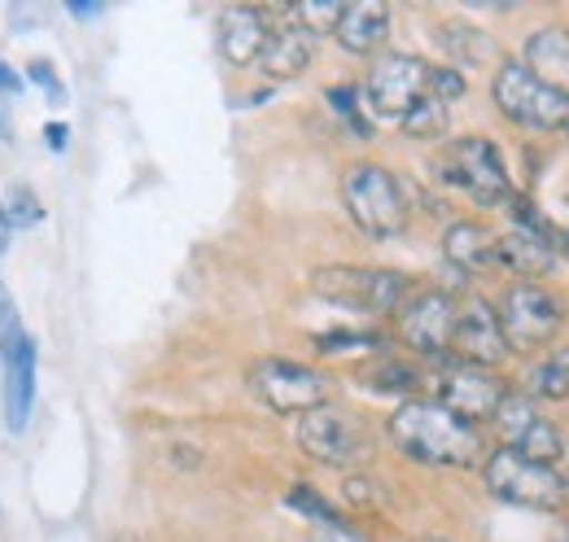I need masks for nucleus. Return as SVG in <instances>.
<instances>
[{"instance_id": "1", "label": "nucleus", "mask_w": 569, "mask_h": 542, "mask_svg": "<svg viewBox=\"0 0 569 542\" xmlns=\"http://www.w3.org/2000/svg\"><path fill=\"white\" fill-rule=\"evenodd\" d=\"M386 433H390L395 451L421 469H482V460L491 451L482 429L465 424L460 415H451L433 399L399 403L395 415L386 420Z\"/></svg>"}, {"instance_id": "2", "label": "nucleus", "mask_w": 569, "mask_h": 542, "mask_svg": "<svg viewBox=\"0 0 569 542\" xmlns=\"http://www.w3.org/2000/svg\"><path fill=\"white\" fill-rule=\"evenodd\" d=\"M342 202H347L351 223L372 241H395L412 223L408 184L381 162H351L342 171Z\"/></svg>"}, {"instance_id": "3", "label": "nucleus", "mask_w": 569, "mask_h": 542, "mask_svg": "<svg viewBox=\"0 0 569 542\" xmlns=\"http://www.w3.org/2000/svg\"><path fill=\"white\" fill-rule=\"evenodd\" d=\"M499 329L508 341V354H539L548 345H557L569 324V302L548 289V284H530V280H512L496 302Z\"/></svg>"}, {"instance_id": "4", "label": "nucleus", "mask_w": 569, "mask_h": 542, "mask_svg": "<svg viewBox=\"0 0 569 542\" xmlns=\"http://www.w3.org/2000/svg\"><path fill=\"white\" fill-rule=\"evenodd\" d=\"M491 106H496L499 119L512 123L517 132H569V92L543 83L539 74H530L517 58L499 62L496 79H491Z\"/></svg>"}, {"instance_id": "5", "label": "nucleus", "mask_w": 569, "mask_h": 542, "mask_svg": "<svg viewBox=\"0 0 569 542\" xmlns=\"http://www.w3.org/2000/svg\"><path fill=\"white\" fill-rule=\"evenodd\" d=\"M433 171H438V180L447 189L465 193L482 210L508 205V198L517 193L512 175H508V162H503V153H499V144L491 136H456V140H447V149L438 153Z\"/></svg>"}, {"instance_id": "6", "label": "nucleus", "mask_w": 569, "mask_h": 542, "mask_svg": "<svg viewBox=\"0 0 569 542\" xmlns=\"http://www.w3.org/2000/svg\"><path fill=\"white\" fill-rule=\"evenodd\" d=\"M482 485L508 508H526V512H548L561 516L569 512V476L561 469L535 464L517 451L491 446L482 460Z\"/></svg>"}, {"instance_id": "7", "label": "nucleus", "mask_w": 569, "mask_h": 542, "mask_svg": "<svg viewBox=\"0 0 569 542\" xmlns=\"http://www.w3.org/2000/svg\"><path fill=\"white\" fill-rule=\"evenodd\" d=\"M412 275L395 268H359V263H333L311 271V293L347 307L359 315H395L412 298Z\"/></svg>"}, {"instance_id": "8", "label": "nucleus", "mask_w": 569, "mask_h": 542, "mask_svg": "<svg viewBox=\"0 0 569 542\" xmlns=\"http://www.w3.org/2000/svg\"><path fill=\"white\" fill-rule=\"evenodd\" d=\"M246 381H250V394L277 415H307L316 406L333 403V377L298 359H277V354L254 359Z\"/></svg>"}, {"instance_id": "9", "label": "nucleus", "mask_w": 569, "mask_h": 542, "mask_svg": "<svg viewBox=\"0 0 569 542\" xmlns=\"http://www.w3.org/2000/svg\"><path fill=\"white\" fill-rule=\"evenodd\" d=\"M293 438H298L307 460H316L325 469H342V473L368 464V455H372V438L359 424V415H351V411H342V406L333 403L298 415Z\"/></svg>"}, {"instance_id": "10", "label": "nucleus", "mask_w": 569, "mask_h": 542, "mask_svg": "<svg viewBox=\"0 0 569 542\" xmlns=\"http://www.w3.org/2000/svg\"><path fill=\"white\" fill-rule=\"evenodd\" d=\"M491 429H496V438H499L496 446L517 451V455H526V460H535V464L561 469V460L569 455V442H566V433H561V424L548 420L543 406L535 403V399H526L517 385H512V394L499 403Z\"/></svg>"}, {"instance_id": "11", "label": "nucleus", "mask_w": 569, "mask_h": 542, "mask_svg": "<svg viewBox=\"0 0 569 542\" xmlns=\"http://www.w3.org/2000/svg\"><path fill=\"white\" fill-rule=\"evenodd\" d=\"M456 311L460 298L451 289H412V298L395 311V333L417 354V359H451V338H456Z\"/></svg>"}, {"instance_id": "12", "label": "nucleus", "mask_w": 569, "mask_h": 542, "mask_svg": "<svg viewBox=\"0 0 569 542\" xmlns=\"http://www.w3.org/2000/svg\"><path fill=\"white\" fill-rule=\"evenodd\" d=\"M421 97H429V62L417 53H381L363 79V110L372 119H403Z\"/></svg>"}, {"instance_id": "13", "label": "nucleus", "mask_w": 569, "mask_h": 542, "mask_svg": "<svg viewBox=\"0 0 569 542\" xmlns=\"http://www.w3.org/2000/svg\"><path fill=\"white\" fill-rule=\"evenodd\" d=\"M512 394V381H503L491 368H473V363H438V385H433V403H442L451 415H460L465 424L482 429L496 420L499 403Z\"/></svg>"}, {"instance_id": "14", "label": "nucleus", "mask_w": 569, "mask_h": 542, "mask_svg": "<svg viewBox=\"0 0 569 542\" xmlns=\"http://www.w3.org/2000/svg\"><path fill=\"white\" fill-rule=\"evenodd\" d=\"M503 359H512V354H508V341H503V329H499L496 302H487L482 293H465L460 311H456L451 363H473V368L499 372Z\"/></svg>"}, {"instance_id": "15", "label": "nucleus", "mask_w": 569, "mask_h": 542, "mask_svg": "<svg viewBox=\"0 0 569 542\" xmlns=\"http://www.w3.org/2000/svg\"><path fill=\"white\" fill-rule=\"evenodd\" d=\"M272 9H259V4H232L219 13V53L228 67H254L268 36H272Z\"/></svg>"}, {"instance_id": "16", "label": "nucleus", "mask_w": 569, "mask_h": 542, "mask_svg": "<svg viewBox=\"0 0 569 542\" xmlns=\"http://www.w3.org/2000/svg\"><path fill=\"white\" fill-rule=\"evenodd\" d=\"M496 237L487 223H478V219H456V223H447V232H442V259H447V268L456 271V275H482V271H496Z\"/></svg>"}, {"instance_id": "17", "label": "nucleus", "mask_w": 569, "mask_h": 542, "mask_svg": "<svg viewBox=\"0 0 569 542\" xmlns=\"http://www.w3.org/2000/svg\"><path fill=\"white\" fill-rule=\"evenodd\" d=\"M333 40L351 58L381 53V44L390 40V4H381V0H356V4H347L342 18H338V27H333Z\"/></svg>"}, {"instance_id": "18", "label": "nucleus", "mask_w": 569, "mask_h": 542, "mask_svg": "<svg viewBox=\"0 0 569 542\" xmlns=\"http://www.w3.org/2000/svg\"><path fill=\"white\" fill-rule=\"evenodd\" d=\"M311 62H316V36H307L293 22H277L254 67H259L263 79H272V83H289V79L307 74Z\"/></svg>"}, {"instance_id": "19", "label": "nucleus", "mask_w": 569, "mask_h": 542, "mask_svg": "<svg viewBox=\"0 0 569 542\" xmlns=\"http://www.w3.org/2000/svg\"><path fill=\"white\" fill-rule=\"evenodd\" d=\"M0 363H4V424L22 433L36 403V341L22 338L9 354H0Z\"/></svg>"}, {"instance_id": "20", "label": "nucleus", "mask_w": 569, "mask_h": 542, "mask_svg": "<svg viewBox=\"0 0 569 542\" xmlns=\"http://www.w3.org/2000/svg\"><path fill=\"white\" fill-rule=\"evenodd\" d=\"M530 74H539L543 83L569 92V22H548V27H535L526 36V49L517 58Z\"/></svg>"}, {"instance_id": "21", "label": "nucleus", "mask_w": 569, "mask_h": 542, "mask_svg": "<svg viewBox=\"0 0 569 542\" xmlns=\"http://www.w3.org/2000/svg\"><path fill=\"white\" fill-rule=\"evenodd\" d=\"M496 263L503 271H512L517 280H530V284L548 280L552 271L561 268L552 245H548V237H535V232H521V228H508V232L496 237Z\"/></svg>"}, {"instance_id": "22", "label": "nucleus", "mask_w": 569, "mask_h": 542, "mask_svg": "<svg viewBox=\"0 0 569 542\" xmlns=\"http://www.w3.org/2000/svg\"><path fill=\"white\" fill-rule=\"evenodd\" d=\"M526 399L535 403H569V341H557L548 350H539L517 385Z\"/></svg>"}, {"instance_id": "23", "label": "nucleus", "mask_w": 569, "mask_h": 542, "mask_svg": "<svg viewBox=\"0 0 569 542\" xmlns=\"http://www.w3.org/2000/svg\"><path fill=\"white\" fill-rule=\"evenodd\" d=\"M438 44H442L447 58H451L447 67H456L460 74L487 67V62L499 58V44L491 40V31H482V27H473V22H442V27H438Z\"/></svg>"}, {"instance_id": "24", "label": "nucleus", "mask_w": 569, "mask_h": 542, "mask_svg": "<svg viewBox=\"0 0 569 542\" xmlns=\"http://www.w3.org/2000/svg\"><path fill=\"white\" fill-rule=\"evenodd\" d=\"M363 385H368L372 394H399V399L408 403V399H417V390H421V368L408 363V359H399V354H377V359L363 368Z\"/></svg>"}, {"instance_id": "25", "label": "nucleus", "mask_w": 569, "mask_h": 542, "mask_svg": "<svg viewBox=\"0 0 569 542\" xmlns=\"http://www.w3.org/2000/svg\"><path fill=\"white\" fill-rule=\"evenodd\" d=\"M399 128H403V136H412V140H438V136H447V128H451V106H442L433 97H421L399 119Z\"/></svg>"}, {"instance_id": "26", "label": "nucleus", "mask_w": 569, "mask_h": 542, "mask_svg": "<svg viewBox=\"0 0 569 542\" xmlns=\"http://www.w3.org/2000/svg\"><path fill=\"white\" fill-rule=\"evenodd\" d=\"M342 9H347V4H338V0H316V4H289V9H281V18L320 40V36H333Z\"/></svg>"}, {"instance_id": "27", "label": "nucleus", "mask_w": 569, "mask_h": 542, "mask_svg": "<svg viewBox=\"0 0 569 542\" xmlns=\"http://www.w3.org/2000/svg\"><path fill=\"white\" fill-rule=\"evenodd\" d=\"M284 503L298 512V516H307L311 525H347V516L316 490V485H307V481H298V485H289V494H284Z\"/></svg>"}, {"instance_id": "28", "label": "nucleus", "mask_w": 569, "mask_h": 542, "mask_svg": "<svg viewBox=\"0 0 569 542\" xmlns=\"http://www.w3.org/2000/svg\"><path fill=\"white\" fill-rule=\"evenodd\" d=\"M325 97H329L333 114H338V119H342V123H347V128H351L359 140H368V136H372V123H368V110L359 106V88H356V83H338V88H329Z\"/></svg>"}, {"instance_id": "29", "label": "nucleus", "mask_w": 569, "mask_h": 542, "mask_svg": "<svg viewBox=\"0 0 569 542\" xmlns=\"http://www.w3.org/2000/svg\"><path fill=\"white\" fill-rule=\"evenodd\" d=\"M4 219H9V228L18 223V228H36L40 219H44V205L40 198L27 189V184H13L9 189V205H4Z\"/></svg>"}, {"instance_id": "30", "label": "nucleus", "mask_w": 569, "mask_h": 542, "mask_svg": "<svg viewBox=\"0 0 569 542\" xmlns=\"http://www.w3.org/2000/svg\"><path fill=\"white\" fill-rule=\"evenodd\" d=\"M320 354H351V350H386V341L377 333H325L316 338Z\"/></svg>"}, {"instance_id": "31", "label": "nucleus", "mask_w": 569, "mask_h": 542, "mask_svg": "<svg viewBox=\"0 0 569 542\" xmlns=\"http://www.w3.org/2000/svg\"><path fill=\"white\" fill-rule=\"evenodd\" d=\"M465 74L456 67H429V97L433 101H442V106H451V101H460L465 97Z\"/></svg>"}, {"instance_id": "32", "label": "nucleus", "mask_w": 569, "mask_h": 542, "mask_svg": "<svg viewBox=\"0 0 569 542\" xmlns=\"http://www.w3.org/2000/svg\"><path fill=\"white\" fill-rule=\"evenodd\" d=\"M27 338L22 333V320H18V307H13V298H9V289L0 284V354H9L18 341Z\"/></svg>"}, {"instance_id": "33", "label": "nucleus", "mask_w": 569, "mask_h": 542, "mask_svg": "<svg viewBox=\"0 0 569 542\" xmlns=\"http://www.w3.org/2000/svg\"><path fill=\"white\" fill-rule=\"evenodd\" d=\"M307 542H368V539H363L356 525L347 521V525H316Z\"/></svg>"}, {"instance_id": "34", "label": "nucleus", "mask_w": 569, "mask_h": 542, "mask_svg": "<svg viewBox=\"0 0 569 542\" xmlns=\"http://www.w3.org/2000/svg\"><path fill=\"white\" fill-rule=\"evenodd\" d=\"M27 74H31V79H36V83H40L49 97H58V101H62V83H58V74H53V67H49V62H31V70H27Z\"/></svg>"}, {"instance_id": "35", "label": "nucleus", "mask_w": 569, "mask_h": 542, "mask_svg": "<svg viewBox=\"0 0 569 542\" xmlns=\"http://www.w3.org/2000/svg\"><path fill=\"white\" fill-rule=\"evenodd\" d=\"M548 245H552L557 263H569V223H552V232H548Z\"/></svg>"}, {"instance_id": "36", "label": "nucleus", "mask_w": 569, "mask_h": 542, "mask_svg": "<svg viewBox=\"0 0 569 542\" xmlns=\"http://www.w3.org/2000/svg\"><path fill=\"white\" fill-rule=\"evenodd\" d=\"M0 97H22V74L0 62Z\"/></svg>"}, {"instance_id": "37", "label": "nucleus", "mask_w": 569, "mask_h": 542, "mask_svg": "<svg viewBox=\"0 0 569 542\" xmlns=\"http://www.w3.org/2000/svg\"><path fill=\"white\" fill-rule=\"evenodd\" d=\"M44 140H49V149H67V128H62V123H49V128H44Z\"/></svg>"}, {"instance_id": "38", "label": "nucleus", "mask_w": 569, "mask_h": 542, "mask_svg": "<svg viewBox=\"0 0 569 542\" xmlns=\"http://www.w3.org/2000/svg\"><path fill=\"white\" fill-rule=\"evenodd\" d=\"M9 219H4V205H0V259H4V250H9Z\"/></svg>"}, {"instance_id": "39", "label": "nucleus", "mask_w": 569, "mask_h": 542, "mask_svg": "<svg viewBox=\"0 0 569 542\" xmlns=\"http://www.w3.org/2000/svg\"><path fill=\"white\" fill-rule=\"evenodd\" d=\"M552 542H569V521H561V530H557V539Z\"/></svg>"}, {"instance_id": "40", "label": "nucleus", "mask_w": 569, "mask_h": 542, "mask_svg": "<svg viewBox=\"0 0 569 542\" xmlns=\"http://www.w3.org/2000/svg\"><path fill=\"white\" fill-rule=\"evenodd\" d=\"M0 136H9V119H4V110H0Z\"/></svg>"}, {"instance_id": "41", "label": "nucleus", "mask_w": 569, "mask_h": 542, "mask_svg": "<svg viewBox=\"0 0 569 542\" xmlns=\"http://www.w3.org/2000/svg\"><path fill=\"white\" fill-rule=\"evenodd\" d=\"M114 542H144V539H137V534H119Z\"/></svg>"}, {"instance_id": "42", "label": "nucleus", "mask_w": 569, "mask_h": 542, "mask_svg": "<svg viewBox=\"0 0 569 542\" xmlns=\"http://www.w3.org/2000/svg\"><path fill=\"white\" fill-rule=\"evenodd\" d=\"M421 542H447V539H421Z\"/></svg>"}, {"instance_id": "43", "label": "nucleus", "mask_w": 569, "mask_h": 542, "mask_svg": "<svg viewBox=\"0 0 569 542\" xmlns=\"http://www.w3.org/2000/svg\"><path fill=\"white\" fill-rule=\"evenodd\" d=\"M566 476H569V473H566Z\"/></svg>"}]
</instances>
